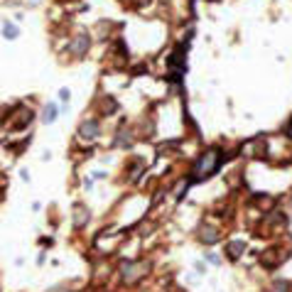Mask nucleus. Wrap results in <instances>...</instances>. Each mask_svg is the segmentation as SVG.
<instances>
[{
    "label": "nucleus",
    "mask_w": 292,
    "mask_h": 292,
    "mask_svg": "<svg viewBox=\"0 0 292 292\" xmlns=\"http://www.w3.org/2000/svg\"><path fill=\"white\" fill-rule=\"evenodd\" d=\"M216 238H219V236H216L214 229H202V241H204V243H216Z\"/></svg>",
    "instance_id": "nucleus-9"
},
{
    "label": "nucleus",
    "mask_w": 292,
    "mask_h": 292,
    "mask_svg": "<svg viewBox=\"0 0 292 292\" xmlns=\"http://www.w3.org/2000/svg\"><path fill=\"white\" fill-rule=\"evenodd\" d=\"M288 135L292 138V120H290V125H288Z\"/></svg>",
    "instance_id": "nucleus-13"
},
{
    "label": "nucleus",
    "mask_w": 292,
    "mask_h": 292,
    "mask_svg": "<svg viewBox=\"0 0 292 292\" xmlns=\"http://www.w3.org/2000/svg\"><path fill=\"white\" fill-rule=\"evenodd\" d=\"M86 221H88V209L86 206H81V204H76L74 206V226L81 229Z\"/></svg>",
    "instance_id": "nucleus-6"
},
{
    "label": "nucleus",
    "mask_w": 292,
    "mask_h": 292,
    "mask_svg": "<svg viewBox=\"0 0 292 292\" xmlns=\"http://www.w3.org/2000/svg\"><path fill=\"white\" fill-rule=\"evenodd\" d=\"M206 258H209V261H211V263H214V265H219V263H221V261H219V258H216V256H214V253H209V256H206Z\"/></svg>",
    "instance_id": "nucleus-12"
},
{
    "label": "nucleus",
    "mask_w": 292,
    "mask_h": 292,
    "mask_svg": "<svg viewBox=\"0 0 292 292\" xmlns=\"http://www.w3.org/2000/svg\"><path fill=\"white\" fill-rule=\"evenodd\" d=\"M17 34H20V29L15 27L12 22H5V25H2V37H5V39H15Z\"/></svg>",
    "instance_id": "nucleus-8"
},
{
    "label": "nucleus",
    "mask_w": 292,
    "mask_h": 292,
    "mask_svg": "<svg viewBox=\"0 0 292 292\" xmlns=\"http://www.w3.org/2000/svg\"><path fill=\"white\" fill-rule=\"evenodd\" d=\"M243 253H246V243H241V241H231V243L226 246V256H229L231 261H238Z\"/></svg>",
    "instance_id": "nucleus-5"
},
{
    "label": "nucleus",
    "mask_w": 292,
    "mask_h": 292,
    "mask_svg": "<svg viewBox=\"0 0 292 292\" xmlns=\"http://www.w3.org/2000/svg\"><path fill=\"white\" fill-rule=\"evenodd\" d=\"M270 292H290V283H285V280H275L273 288H270Z\"/></svg>",
    "instance_id": "nucleus-10"
},
{
    "label": "nucleus",
    "mask_w": 292,
    "mask_h": 292,
    "mask_svg": "<svg viewBox=\"0 0 292 292\" xmlns=\"http://www.w3.org/2000/svg\"><path fill=\"white\" fill-rule=\"evenodd\" d=\"M59 98H61L64 103H69V98H71V91H69V88H59Z\"/></svg>",
    "instance_id": "nucleus-11"
},
{
    "label": "nucleus",
    "mask_w": 292,
    "mask_h": 292,
    "mask_svg": "<svg viewBox=\"0 0 292 292\" xmlns=\"http://www.w3.org/2000/svg\"><path fill=\"white\" fill-rule=\"evenodd\" d=\"M219 165H221V150H206L204 155L197 157V162H194V172H192L194 182L214 175V172L219 170Z\"/></svg>",
    "instance_id": "nucleus-1"
},
{
    "label": "nucleus",
    "mask_w": 292,
    "mask_h": 292,
    "mask_svg": "<svg viewBox=\"0 0 292 292\" xmlns=\"http://www.w3.org/2000/svg\"><path fill=\"white\" fill-rule=\"evenodd\" d=\"M57 113H59L57 103H47V106H44V111H42V123H44V125L54 123V120H57Z\"/></svg>",
    "instance_id": "nucleus-7"
},
{
    "label": "nucleus",
    "mask_w": 292,
    "mask_h": 292,
    "mask_svg": "<svg viewBox=\"0 0 292 292\" xmlns=\"http://www.w3.org/2000/svg\"><path fill=\"white\" fill-rule=\"evenodd\" d=\"M79 135L84 138V140H93L96 135H98V120H93V118H86L81 125H79Z\"/></svg>",
    "instance_id": "nucleus-3"
},
{
    "label": "nucleus",
    "mask_w": 292,
    "mask_h": 292,
    "mask_svg": "<svg viewBox=\"0 0 292 292\" xmlns=\"http://www.w3.org/2000/svg\"><path fill=\"white\" fill-rule=\"evenodd\" d=\"M147 268H150V265H147L145 261H125V263L120 265V280H123L125 285H135V283L147 273Z\"/></svg>",
    "instance_id": "nucleus-2"
},
{
    "label": "nucleus",
    "mask_w": 292,
    "mask_h": 292,
    "mask_svg": "<svg viewBox=\"0 0 292 292\" xmlns=\"http://www.w3.org/2000/svg\"><path fill=\"white\" fill-rule=\"evenodd\" d=\"M86 49H88V37L86 34H79V37L71 42V54H74V57H84Z\"/></svg>",
    "instance_id": "nucleus-4"
}]
</instances>
